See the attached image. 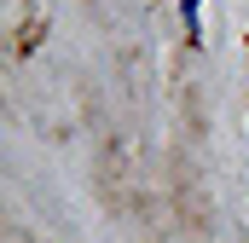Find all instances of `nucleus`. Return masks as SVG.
Wrapping results in <instances>:
<instances>
[{"mask_svg": "<svg viewBox=\"0 0 249 243\" xmlns=\"http://www.w3.org/2000/svg\"><path fill=\"white\" fill-rule=\"evenodd\" d=\"M197 6H203V0H186V23H197Z\"/></svg>", "mask_w": 249, "mask_h": 243, "instance_id": "f257e3e1", "label": "nucleus"}]
</instances>
